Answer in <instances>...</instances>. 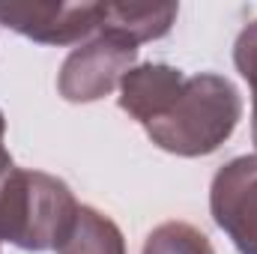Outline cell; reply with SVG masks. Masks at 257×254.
<instances>
[{"label": "cell", "instance_id": "obj_1", "mask_svg": "<svg viewBox=\"0 0 257 254\" xmlns=\"http://www.w3.org/2000/svg\"><path fill=\"white\" fill-rule=\"evenodd\" d=\"M239 117H242L239 90L224 75L203 72L186 78L177 105L144 129L159 150L183 159H200L215 153L233 135Z\"/></svg>", "mask_w": 257, "mask_h": 254}, {"label": "cell", "instance_id": "obj_2", "mask_svg": "<svg viewBox=\"0 0 257 254\" xmlns=\"http://www.w3.org/2000/svg\"><path fill=\"white\" fill-rule=\"evenodd\" d=\"M81 203L63 180L15 168L0 183V242L24 251H57L78 218Z\"/></svg>", "mask_w": 257, "mask_h": 254}, {"label": "cell", "instance_id": "obj_3", "mask_svg": "<svg viewBox=\"0 0 257 254\" xmlns=\"http://www.w3.org/2000/svg\"><path fill=\"white\" fill-rule=\"evenodd\" d=\"M135 60H138V45L132 39L99 27L96 36L69 51L57 75V90L72 105L99 102L111 96L114 87H120L126 72L135 69Z\"/></svg>", "mask_w": 257, "mask_h": 254}, {"label": "cell", "instance_id": "obj_4", "mask_svg": "<svg viewBox=\"0 0 257 254\" xmlns=\"http://www.w3.org/2000/svg\"><path fill=\"white\" fill-rule=\"evenodd\" d=\"M212 221L239 254H257V156H239L218 168L209 186Z\"/></svg>", "mask_w": 257, "mask_h": 254}, {"label": "cell", "instance_id": "obj_5", "mask_svg": "<svg viewBox=\"0 0 257 254\" xmlns=\"http://www.w3.org/2000/svg\"><path fill=\"white\" fill-rule=\"evenodd\" d=\"M105 3H9L0 6V24L39 45H81L99 33Z\"/></svg>", "mask_w": 257, "mask_h": 254}, {"label": "cell", "instance_id": "obj_6", "mask_svg": "<svg viewBox=\"0 0 257 254\" xmlns=\"http://www.w3.org/2000/svg\"><path fill=\"white\" fill-rule=\"evenodd\" d=\"M186 75L168 63H141L120 81V108L141 126L165 117L183 96Z\"/></svg>", "mask_w": 257, "mask_h": 254}, {"label": "cell", "instance_id": "obj_7", "mask_svg": "<svg viewBox=\"0 0 257 254\" xmlns=\"http://www.w3.org/2000/svg\"><path fill=\"white\" fill-rule=\"evenodd\" d=\"M180 15L177 3H105V30L123 33L135 45L153 42L171 33Z\"/></svg>", "mask_w": 257, "mask_h": 254}, {"label": "cell", "instance_id": "obj_8", "mask_svg": "<svg viewBox=\"0 0 257 254\" xmlns=\"http://www.w3.org/2000/svg\"><path fill=\"white\" fill-rule=\"evenodd\" d=\"M57 254H126L123 230L96 206H81Z\"/></svg>", "mask_w": 257, "mask_h": 254}, {"label": "cell", "instance_id": "obj_9", "mask_svg": "<svg viewBox=\"0 0 257 254\" xmlns=\"http://www.w3.org/2000/svg\"><path fill=\"white\" fill-rule=\"evenodd\" d=\"M141 254H215V248L189 221H165L147 236Z\"/></svg>", "mask_w": 257, "mask_h": 254}, {"label": "cell", "instance_id": "obj_10", "mask_svg": "<svg viewBox=\"0 0 257 254\" xmlns=\"http://www.w3.org/2000/svg\"><path fill=\"white\" fill-rule=\"evenodd\" d=\"M233 63H236V72L248 81L251 93L257 96V21H251V24L236 36Z\"/></svg>", "mask_w": 257, "mask_h": 254}, {"label": "cell", "instance_id": "obj_11", "mask_svg": "<svg viewBox=\"0 0 257 254\" xmlns=\"http://www.w3.org/2000/svg\"><path fill=\"white\" fill-rule=\"evenodd\" d=\"M3 135H6V120H3V111H0V183L15 171L12 156H9V150H6V144H3Z\"/></svg>", "mask_w": 257, "mask_h": 254}, {"label": "cell", "instance_id": "obj_12", "mask_svg": "<svg viewBox=\"0 0 257 254\" xmlns=\"http://www.w3.org/2000/svg\"><path fill=\"white\" fill-rule=\"evenodd\" d=\"M251 141H254L257 150V96H254V108H251Z\"/></svg>", "mask_w": 257, "mask_h": 254}]
</instances>
